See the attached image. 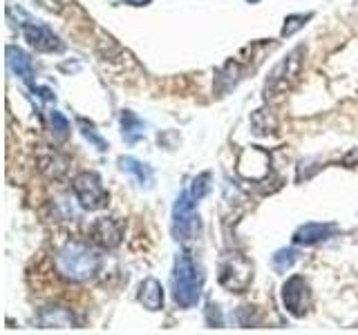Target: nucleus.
Masks as SVG:
<instances>
[{
  "instance_id": "f257e3e1",
  "label": "nucleus",
  "mask_w": 358,
  "mask_h": 335,
  "mask_svg": "<svg viewBox=\"0 0 358 335\" xmlns=\"http://www.w3.org/2000/svg\"><path fill=\"white\" fill-rule=\"evenodd\" d=\"M201 286H204V277L197 271L193 257L188 253H179L175 257V268H173L175 304L182 308H193L201 297Z\"/></svg>"
},
{
  "instance_id": "f03ea898",
  "label": "nucleus",
  "mask_w": 358,
  "mask_h": 335,
  "mask_svg": "<svg viewBox=\"0 0 358 335\" xmlns=\"http://www.w3.org/2000/svg\"><path fill=\"white\" fill-rule=\"evenodd\" d=\"M101 266V257L94 248L85 244H67L56 255V268L59 273L72 282H85L92 277Z\"/></svg>"
},
{
  "instance_id": "7ed1b4c3",
  "label": "nucleus",
  "mask_w": 358,
  "mask_h": 335,
  "mask_svg": "<svg viewBox=\"0 0 358 335\" xmlns=\"http://www.w3.org/2000/svg\"><path fill=\"white\" fill-rule=\"evenodd\" d=\"M72 190L76 195V201L81 204L85 210H101L108 206L110 193L106 190L103 181L96 172H81L74 177Z\"/></svg>"
},
{
  "instance_id": "20e7f679",
  "label": "nucleus",
  "mask_w": 358,
  "mask_h": 335,
  "mask_svg": "<svg viewBox=\"0 0 358 335\" xmlns=\"http://www.w3.org/2000/svg\"><path fill=\"white\" fill-rule=\"evenodd\" d=\"M197 230V199L190 195V190H184L177 197L173 206V232L175 239H190Z\"/></svg>"
},
{
  "instance_id": "39448f33",
  "label": "nucleus",
  "mask_w": 358,
  "mask_h": 335,
  "mask_svg": "<svg viewBox=\"0 0 358 335\" xmlns=\"http://www.w3.org/2000/svg\"><path fill=\"white\" fill-rule=\"evenodd\" d=\"M253 279V266L242 255H231L220 266V284L233 293H244Z\"/></svg>"
},
{
  "instance_id": "423d86ee",
  "label": "nucleus",
  "mask_w": 358,
  "mask_h": 335,
  "mask_svg": "<svg viewBox=\"0 0 358 335\" xmlns=\"http://www.w3.org/2000/svg\"><path fill=\"white\" fill-rule=\"evenodd\" d=\"M282 304L294 318H302L311 306V290L305 277L294 275L282 286Z\"/></svg>"
},
{
  "instance_id": "0eeeda50",
  "label": "nucleus",
  "mask_w": 358,
  "mask_h": 335,
  "mask_svg": "<svg viewBox=\"0 0 358 335\" xmlns=\"http://www.w3.org/2000/svg\"><path fill=\"white\" fill-rule=\"evenodd\" d=\"M20 31L25 40L31 45L36 52H63V43L61 38L56 36V34L48 27V25H41V22H34V20H27V22H20Z\"/></svg>"
},
{
  "instance_id": "6e6552de",
  "label": "nucleus",
  "mask_w": 358,
  "mask_h": 335,
  "mask_svg": "<svg viewBox=\"0 0 358 335\" xmlns=\"http://www.w3.org/2000/svg\"><path fill=\"white\" fill-rule=\"evenodd\" d=\"M302 56H305V47H298L291 52L287 59L280 63L271 78H268L266 89H273V92H285V89L291 85V81H296L300 74V65H302Z\"/></svg>"
},
{
  "instance_id": "1a4fd4ad",
  "label": "nucleus",
  "mask_w": 358,
  "mask_h": 335,
  "mask_svg": "<svg viewBox=\"0 0 358 335\" xmlns=\"http://www.w3.org/2000/svg\"><path fill=\"white\" fill-rule=\"evenodd\" d=\"M90 239L101 248H115L123 239V221L115 217H101L90 228Z\"/></svg>"
},
{
  "instance_id": "9d476101",
  "label": "nucleus",
  "mask_w": 358,
  "mask_h": 335,
  "mask_svg": "<svg viewBox=\"0 0 358 335\" xmlns=\"http://www.w3.org/2000/svg\"><path fill=\"white\" fill-rule=\"evenodd\" d=\"M240 168H246L244 172H240V177L257 181V179H262L264 174H268V154L262 148H257V145L244 148L242 154H240V159H238V170H240Z\"/></svg>"
},
{
  "instance_id": "9b49d317",
  "label": "nucleus",
  "mask_w": 358,
  "mask_h": 335,
  "mask_svg": "<svg viewBox=\"0 0 358 335\" xmlns=\"http://www.w3.org/2000/svg\"><path fill=\"white\" fill-rule=\"evenodd\" d=\"M336 230H338V226H336V223L311 221V223H305V226H300V228L294 232V244H300V246H313V244H318V241L329 239Z\"/></svg>"
},
{
  "instance_id": "f8f14e48",
  "label": "nucleus",
  "mask_w": 358,
  "mask_h": 335,
  "mask_svg": "<svg viewBox=\"0 0 358 335\" xmlns=\"http://www.w3.org/2000/svg\"><path fill=\"white\" fill-rule=\"evenodd\" d=\"M7 65H9V70L16 76H20L25 83H31V76H34L31 59L22 50H18L16 45H7Z\"/></svg>"
},
{
  "instance_id": "ddd939ff",
  "label": "nucleus",
  "mask_w": 358,
  "mask_h": 335,
  "mask_svg": "<svg viewBox=\"0 0 358 335\" xmlns=\"http://www.w3.org/2000/svg\"><path fill=\"white\" fill-rule=\"evenodd\" d=\"M139 302L148 311H159L164 306V288L155 277L143 279L139 286Z\"/></svg>"
},
{
  "instance_id": "4468645a",
  "label": "nucleus",
  "mask_w": 358,
  "mask_h": 335,
  "mask_svg": "<svg viewBox=\"0 0 358 335\" xmlns=\"http://www.w3.org/2000/svg\"><path fill=\"white\" fill-rule=\"evenodd\" d=\"M119 163H121V168L126 172H130V174H134L137 177V181L141 184V186H145V188H150L152 186V168L148 165V163H141L139 159H134V156H121L119 159Z\"/></svg>"
},
{
  "instance_id": "2eb2a0df",
  "label": "nucleus",
  "mask_w": 358,
  "mask_h": 335,
  "mask_svg": "<svg viewBox=\"0 0 358 335\" xmlns=\"http://www.w3.org/2000/svg\"><path fill=\"white\" fill-rule=\"evenodd\" d=\"M121 128H123V139H126L128 143H137L139 139H143V134H145L143 121L137 114H134V112H130V110H123Z\"/></svg>"
},
{
  "instance_id": "dca6fc26",
  "label": "nucleus",
  "mask_w": 358,
  "mask_h": 335,
  "mask_svg": "<svg viewBox=\"0 0 358 335\" xmlns=\"http://www.w3.org/2000/svg\"><path fill=\"white\" fill-rule=\"evenodd\" d=\"M298 260H300V253L296 248H282V251H278L273 255L271 264H273V268H275L278 273H287Z\"/></svg>"
},
{
  "instance_id": "f3484780",
  "label": "nucleus",
  "mask_w": 358,
  "mask_h": 335,
  "mask_svg": "<svg viewBox=\"0 0 358 335\" xmlns=\"http://www.w3.org/2000/svg\"><path fill=\"white\" fill-rule=\"evenodd\" d=\"M311 18V14H296V16H289L285 20V27H282V36H294L298 29H302L307 25V20Z\"/></svg>"
},
{
  "instance_id": "a211bd4d",
  "label": "nucleus",
  "mask_w": 358,
  "mask_h": 335,
  "mask_svg": "<svg viewBox=\"0 0 358 335\" xmlns=\"http://www.w3.org/2000/svg\"><path fill=\"white\" fill-rule=\"evenodd\" d=\"M208 181H210V172H201L199 177L193 179V188H190V195H193L197 201L210 190V184Z\"/></svg>"
},
{
  "instance_id": "6ab92c4d",
  "label": "nucleus",
  "mask_w": 358,
  "mask_h": 335,
  "mask_svg": "<svg viewBox=\"0 0 358 335\" xmlns=\"http://www.w3.org/2000/svg\"><path fill=\"white\" fill-rule=\"evenodd\" d=\"M50 119H52V128H54V134H56V137H59V139H65L67 134H70V121H67V119L61 114V112H56V110L50 114Z\"/></svg>"
},
{
  "instance_id": "aec40b11",
  "label": "nucleus",
  "mask_w": 358,
  "mask_h": 335,
  "mask_svg": "<svg viewBox=\"0 0 358 335\" xmlns=\"http://www.w3.org/2000/svg\"><path fill=\"white\" fill-rule=\"evenodd\" d=\"M78 126L83 128L81 132L85 134V139H87V141H92V143L96 145L99 150H106V148H108V143H106L103 139L99 137V134H96V130H94V126H92V123H87V121H83V119H78Z\"/></svg>"
},
{
  "instance_id": "412c9836",
  "label": "nucleus",
  "mask_w": 358,
  "mask_h": 335,
  "mask_svg": "<svg viewBox=\"0 0 358 335\" xmlns=\"http://www.w3.org/2000/svg\"><path fill=\"white\" fill-rule=\"evenodd\" d=\"M130 5H145V3H150V0H128Z\"/></svg>"
},
{
  "instance_id": "4be33fe9",
  "label": "nucleus",
  "mask_w": 358,
  "mask_h": 335,
  "mask_svg": "<svg viewBox=\"0 0 358 335\" xmlns=\"http://www.w3.org/2000/svg\"><path fill=\"white\" fill-rule=\"evenodd\" d=\"M246 3H260V0H246Z\"/></svg>"
}]
</instances>
